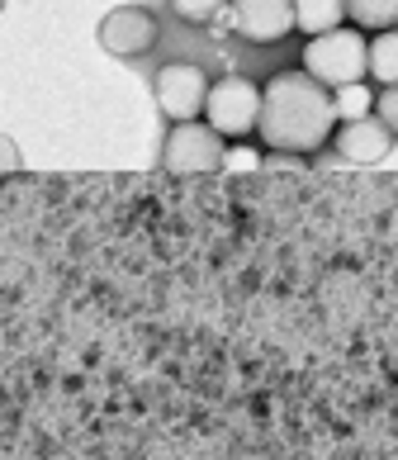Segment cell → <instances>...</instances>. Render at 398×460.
Instances as JSON below:
<instances>
[{"label": "cell", "instance_id": "ba28073f", "mask_svg": "<svg viewBox=\"0 0 398 460\" xmlns=\"http://www.w3.org/2000/svg\"><path fill=\"white\" fill-rule=\"evenodd\" d=\"M332 147H337V157L346 162H360V166H370V162H385L389 157V147H394V133L385 119H346V124L332 133Z\"/></svg>", "mask_w": 398, "mask_h": 460}, {"label": "cell", "instance_id": "9a60e30c", "mask_svg": "<svg viewBox=\"0 0 398 460\" xmlns=\"http://www.w3.org/2000/svg\"><path fill=\"white\" fill-rule=\"evenodd\" d=\"M24 157H20V143L10 138V133H0V176H10V172H20Z\"/></svg>", "mask_w": 398, "mask_h": 460}, {"label": "cell", "instance_id": "52a82bcc", "mask_svg": "<svg viewBox=\"0 0 398 460\" xmlns=\"http://www.w3.org/2000/svg\"><path fill=\"white\" fill-rule=\"evenodd\" d=\"M228 10L247 43H280L294 33V0H228Z\"/></svg>", "mask_w": 398, "mask_h": 460}, {"label": "cell", "instance_id": "8fae6325", "mask_svg": "<svg viewBox=\"0 0 398 460\" xmlns=\"http://www.w3.org/2000/svg\"><path fill=\"white\" fill-rule=\"evenodd\" d=\"M346 20L356 29H398V0H346Z\"/></svg>", "mask_w": 398, "mask_h": 460}, {"label": "cell", "instance_id": "30bf717a", "mask_svg": "<svg viewBox=\"0 0 398 460\" xmlns=\"http://www.w3.org/2000/svg\"><path fill=\"white\" fill-rule=\"evenodd\" d=\"M366 76L385 81V86H398V29H379L375 39H370Z\"/></svg>", "mask_w": 398, "mask_h": 460}, {"label": "cell", "instance_id": "4fadbf2b", "mask_svg": "<svg viewBox=\"0 0 398 460\" xmlns=\"http://www.w3.org/2000/svg\"><path fill=\"white\" fill-rule=\"evenodd\" d=\"M171 10H176L185 24H214L218 14L228 10V0H171Z\"/></svg>", "mask_w": 398, "mask_h": 460}, {"label": "cell", "instance_id": "9c48e42d", "mask_svg": "<svg viewBox=\"0 0 398 460\" xmlns=\"http://www.w3.org/2000/svg\"><path fill=\"white\" fill-rule=\"evenodd\" d=\"M341 24H346V0H294V29L304 39H318V33Z\"/></svg>", "mask_w": 398, "mask_h": 460}, {"label": "cell", "instance_id": "2e32d148", "mask_svg": "<svg viewBox=\"0 0 398 460\" xmlns=\"http://www.w3.org/2000/svg\"><path fill=\"white\" fill-rule=\"evenodd\" d=\"M223 166H242V172H252V166H256V152L242 147V143H233L228 152H223Z\"/></svg>", "mask_w": 398, "mask_h": 460}, {"label": "cell", "instance_id": "7a4b0ae2", "mask_svg": "<svg viewBox=\"0 0 398 460\" xmlns=\"http://www.w3.org/2000/svg\"><path fill=\"white\" fill-rule=\"evenodd\" d=\"M366 53H370L366 33L341 24L304 43V72L323 81L327 91H337V86H351V81H366Z\"/></svg>", "mask_w": 398, "mask_h": 460}, {"label": "cell", "instance_id": "6da1fadb", "mask_svg": "<svg viewBox=\"0 0 398 460\" xmlns=\"http://www.w3.org/2000/svg\"><path fill=\"white\" fill-rule=\"evenodd\" d=\"M337 133V105L332 91L299 72H275L261 86V124L256 138L270 152H318L323 143H332Z\"/></svg>", "mask_w": 398, "mask_h": 460}, {"label": "cell", "instance_id": "7c38bea8", "mask_svg": "<svg viewBox=\"0 0 398 460\" xmlns=\"http://www.w3.org/2000/svg\"><path fill=\"white\" fill-rule=\"evenodd\" d=\"M332 105H337V124H346V119H366V114H375V91L366 86V81H351V86L332 91Z\"/></svg>", "mask_w": 398, "mask_h": 460}, {"label": "cell", "instance_id": "8992f818", "mask_svg": "<svg viewBox=\"0 0 398 460\" xmlns=\"http://www.w3.org/2000/svg\"><path fill=\"white\" fill-rule=\"evenodd\" d=\"M157 33H162V24H157L152 10L119 5V10H110L105 20H100V48L114 53V58H143V53H152Z\"/></svg>", "mask_w": 398, "mask_h": 460}, {"label": "cell", "instance_id": "e0dca14e", "mask_svg": "<svg viewBox=\"0 0 398 460\" xmlns=\"http://www.w3.org/2000/svg\"><path fill=\"white\" fill-rule=\"evenodd\" d=\"M0 10H5V0H0Z\"/></svg>", "mask_w": 398, "mask_h": 460}, {"label": "cell", "instance_id": "3957f363", "mask_svg": "<svg viewBox=\"0 0 398 460\" xmlns=\"http://www.w3.org/2000/svg\"><path fill=\"white\" fill-rule=\"evenodd\" d=\"M204 124H209L223 143L252 138L256 124H261V86H256L252 76L209 81V95H204Z\"/></svg>", "mask_w": 398, "mask_h": 460}, {"label": "cell", "instance_id": "5b68a950", "mask_svg": "<svg viewBox=\"0 0 398 460\" xmlns=\"http://www.w3.org/2000/svg\"><path fill=\"white\" fill-rule=\"evenodd\" d=\"M152 95H157V110L171 124H190V119L204 114V95H209V76H204L199 62H166L157 76H152Z\"/></svg>", "mask_w": 398, "mask_h": 460}, {"label": "cell", "instance_id": "5bb4252c", "mask_svg": "<svg viewBox=\"0 0 398 460\" xmlns=\"http://www.w3.org/2000/svg\"><path fill=\"white\" fill-rule=\"evenodd\" d=\"M375 119H385V124H389V133L398 138V86L375 91Z\"/></svg>", "mask_w": 398, "mask_h": 460}, {"label": "cell", "instance_id": "277c9868", "mask_svg": "<svg viewBox=\"0 0 398 460\" xmlns=\"http://www.w3.org/2000/svg\"><path fill=\"white\" fill-rule=\"evenodd\" d=\"M223 152H228V143L209 124L190 119V124H171L166 143H162V166L171 176H209L223 166Z\"/></svg>", "mask_w": 398, "mask_h": 460}]
</instances>
